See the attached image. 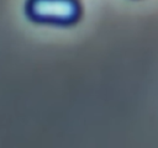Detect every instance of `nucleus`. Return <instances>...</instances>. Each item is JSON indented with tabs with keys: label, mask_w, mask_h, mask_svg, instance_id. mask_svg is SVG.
<instances>
[{
	"label": "nucleus",
	"mask_w": 158,
	"mask_h": 148,
	"mask_svg": "<svg viewBox=\"0 0 158 148\" xmlns=\"http://www.w3.org/2000/svg\"><path fill=\"white\" fill-rule=\"evenodd\" d=\"M26 17L40 25L73 26L81 16L78 0H26Z\"/></svg>",
	"instance_id": "f257e3e1"
}]
</instances>
